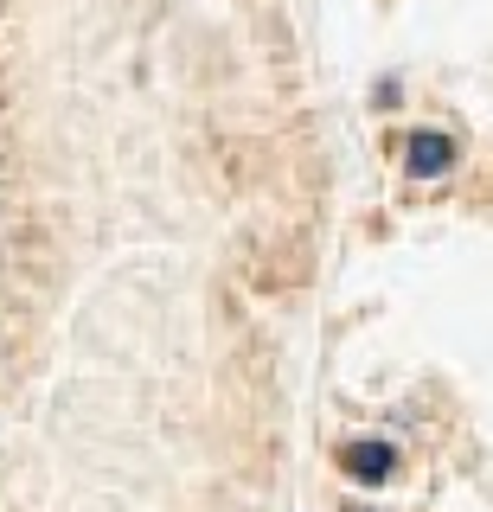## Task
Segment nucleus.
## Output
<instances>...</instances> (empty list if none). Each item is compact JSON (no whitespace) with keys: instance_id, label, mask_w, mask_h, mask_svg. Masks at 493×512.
Masks as SVG:
<instances>
[{"instance_id":"obj_2","label":"nucleus","mask_w":493,"mask_h":512,"mask_svg":"<svg viewBox=\"0 0 493 512\" xmlns=\"http://www.w3.org/2000/svg\"><path fill=\"white\" fill-rule=\"evenodd\" d=\"M404 167L417 173V180H436V173H449L455 167V141L449 135H410V148H404Z\"/></svg>"},{"instance_id":"obj_3","label":"nucleus","mask_w":493,"mask_h":512,"mask_svg":"<svg viewBox=\"0 0 493 512\" xmlns=\"http://www.w3.org/2000/svg\"><path fill=\"white\" fill-rule=\"evenodd\" d=\"M346 512H372V506H346Z\"/></svg>"},{"instance_id":"obj_1","label":"nucleus","mask_w":493,"mask_h":512,"mask_svg":"<svg viewBox=\"0 0 493 512\" xmlns=\"http://www.w3.org/2000/svg\"><path fill=\"white\" fill-rule=\"evenodd\" d=\"M340 468L353 474V480H365V487H378V480L397 474V448L391 442H346L340 448Z\"/></svg>"}]
</instances>
